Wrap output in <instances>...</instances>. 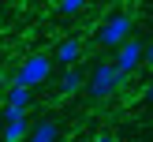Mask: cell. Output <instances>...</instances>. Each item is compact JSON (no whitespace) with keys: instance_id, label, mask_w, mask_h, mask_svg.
<instances>
[{"instance_id":"30bf717a","label":"cell","mask_w":153,"mask_h":142,"mask_svg":"<svg viewBox=\"0 0 153 142\" xmlns=\"http://www.w3.org/2000/svg\"><path fill=\"white\" fill-rule=\"evenodd\" d=\"M56 11L60 15H79V11H86V0H60Z\"/></svg>"},{"instance_id":"8fae6325","label":"cell","mask_w":153,"mask_h":142,"mask_svg":"<svg viewBox=\"0 0 153 142\" xmlns=\"http://www.w3.org/2000/svg\"><path fill=\"white\" fill-rule=\"evenodd\" d=\"M142 64L153 67V37H149V41H142Z\"/></svg>"},{"instance_id":"3957f363","label":"cell","mask_w":153,"mask_h":142,"mask_svg":"<svg viewBox=\"0 0 153 142\" xmlns=\"http://www.w3.org/2000/svg\"><path fill=\"white\" fill-rule=\"evenodd\" d=\"M131 30H134V15L116 11V15H108V19L101 22V30H97V45H105V49H120L123 41H131Z\"/></svg>"},{"instance_id":"7a4b0ae2","label":"cell","mask_w":153,"mask_h":142,"mask_svg":"<svg viewBox=\"0 0 153 142\" xmlns=\"http://www.w3.org/2000/svg\"><path fill=\"white\" fill-rule=\"evenodd\" d=\"M123 82H127V79H123L112 64H97L94 71L86 75V94L94 97V101H105V97H112Z\"/></svg>"},{"instance_id":"5b68a950","label":"cell","mask_w":153,"mask_h":142,"mask_svg":"<svg viewBox=\"0 0 153 142\" xmlns=\"http://www.w3.org/2000/svg\"><path fill=\"white\" fill-rule=\"evenodd\" d=\"M79 56H82V41H79V37H64V41L56 45V52H52V60L64 64V71L79 64Z\"/></svg>"},{"instance_id":"ba28073f","label":"cell","mask_w":153,"mask_h":142,"mask_svg":"<svg viewBox=\"0 0 153 142\" xmlns=\"http://www.w3.org/2000/svg\"><path fill=\"white\" fill-rule=\"evenodd\" d=\"M30 97H34V90H26V86H7V97H4V109H15V112H26L30 109Z\"/></svg>"},{"instance_id":"6da1fadb","label":"cell","mask_w":153,"mask_h":142,"mask_svg":"<svg viewBox=\"0 0 153 142\" xmlns=\"http://www.w3.org/2000/svg\"><path fill=\"white\" fill-rule=\"evenodd\" d=\"M49 75H52V56H45V52H30L26 60L19 64V71H15V86H26V90H34V86H41V82H49Z\"/></svg>"},{"instance_id":"277c9868","label":"cell","mask_w":153,"mask_h":142,"mask_svg":"<svg viewBox=\"0 0 153 142\" xmlns=\"http://www.w3.org/2000/svg\"><path fill=\"white\" fill-rule=\"evenodd\" d=\"M138 64H142V41H123L116 49V60H112V67H116L120 75H123V79H131L134 71H138Z\"/></svg>"},{"instance_id":"9c48e42d","label":"cell","mask_w":153,"mask_h":142,"mask_svg":"<svg viewBox=\"0 0 153 142\" xmlns=\"http://www.w3.org/2000/svg\"><path fill=\"white\" fill-rule=\"evenodd\" d=\"M0 138H4V142H26V138H30V120L22 116V120L4 123V127H0Z\"/></svg>"},{"instance_id":"8992f818","label":"cell","mask_w":153,"mask_h":142,"mask_svg":"<svg viewBox=\"0 0 153 142\" xmlns=\"http://www.w3.org/2000/svg\"><path fill=\"white\" fill-rule=\"evenodd\" d=\"M26 142H60V123L56 120H37V123L30 127Z\"/></svg>"},{"instance_id":"4fadbf2b","label":"cell","mask_w":153,"mask_h":142,"mask_svg":"<svg viewBox=\"0 0 153 142\" xmlns=\"http://www.w3.org/2000/svg\"><path fill=\"white\" fill-rule=\"evenodd\" d=\"M94 142H116V135H97Z\"/></svg>"},{"instance_id":"7c38bea8","label":"cell","mask_w":153,"mask_h":142,"mask_svg":"<svg viewBox=\"0 0 153 142\" xmlns=\"http://www.w3.org/2000/svg\"><path fill=\"white\" fill-rule=\"evenodd\" d=\"M142 97H146V105H153V82H149L146 90H142Z\"/></svg>"},{"instance_id":"5bb4252c","label":"cell","mask_w":153,"mask_h":142,"mask_svg":"<svg viewBox=\"0 0 153 142\" xmlns=\"http://www.w3.org/2000/svg\"><path fill=\"white\" fill-rule=\"evenodd\" d=\"M0 127H4V120H0Z\"/></svg>"},{"instance_id":"52a82bcc","label":"cell","mask_w":153,"mask_h":142,"mask_svg":"<svg viewBox=\"0 0 153 142\" xmlns=\"http://www.w3.org/2000/svg\"><path fill=\"white\" fill-rule=\"evenodd\" d=\"M79 90H86V75H82L79 67H67V71L60 75V94H64V97H75Z\"/></svg>"}]
</instances>
